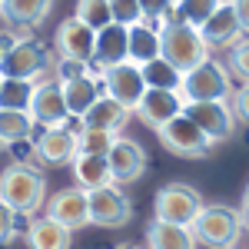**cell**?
Returning a JSON list of instances; mask_svg holds the SVG:
<instances>
[{"label": "cell", "mask_w": 249, "mask_h": 249, "mask_svg": "<svg viewBox=\"0 0 249 249\" xmlns=\"http://www.w3.org/2000/svg\"><path fill=\"white\" fill-rule=\"evenodd\" d=\"M232 10H236V17H239V27H243V34H249V0H230Z\"/></svg>", "instance_id": "74e56055"}, {"label": "cell", "mask_w": 249, "mask_h": 249, "mask_svg": "<svg viewBox=\"0 0 249 249\" xmlns=\"http://www.w3.org/2000/svg\"><path fill=\"white\" fill-rule=\"evenodd\" d=\"M243 206H249V186H246V193H243Z\"/></svg>", "instance_id": "f35d334b"}, {"label": "cell", "mask_w": 249, "mask_h": 249, "mask_svg": "<svg viewBox=\"0 0 249 249\" xmlns=\"http://www.w3.org/2000/svg\"><path fill=\"white\" fill-rule=\"evenodd\" d=\"M37 133V123L27 110H0V140L3 146H14V143H27Z\"/></svg>", "instance_id": "484cf974"}, {"label": "cell", "mask_w": 249, "mask_h": 249, "mask_svg": "<svg viewBox=\"0 0 249 249\" xmlns=\"http://www.w3.org/2000/svg\"><path fill=\"white\" fill-rule=\"evenodd\" d=\"M160 57V27L143 20L130 27V63L136 67H146L150 60Z\"/></svg>", "instance_id": "7402d4cb"}, {"label": "cell", "mask_w": 249, "mask_h": 249, "mask_svg": "<svg viewBox=\"0 0 249 249\" xmlns=\"http://www.w3.org/2000/svg\"><path fill=\"white\" fill-rule=\"evenodd\" d=\"M156 136H160V143H163L173 156H183V160H203V156L216 146L210 136L203 133L190 116H183V113L176 116L173 123H166Z\"/></svg>", "instance_id": "ba28073f"}, {"label": "cell", "mask_w": 249, "mask_h": 249, "mask_svg": "<svg viewBox=\"0 0 249 249\" xmlns=\"http://www.w3.org/2000/svg\"><path fill=\"white\" fill-rule=\"evenodd\" d=\"M146 243H150V249H196V236L186 226L153 219L150 230H146Z\"/></svg>", "instance_id": "d4e9b609"}, {"label": "cell", "mask_w": 249, "mask_h": 249, "mask_svg": "<svg viewBox=\"0 0 249 249\" xmlns=\"http://www.w3.org/2000/svg\"><path fill=\"white\" fill-rule=\"evenodd\" d=\"M30 116L40 130H57L70 123V110H67V96H63V83L57 77H47L34 87V100H30Z\"/></svg>", "instance_id": "9c48e42d"}, {"label": "cell", "mask_w": 249, "mask_h": 249, "mask_svg": "<svg viewBox=\"0 0 249 249\" xmlns=\"http://www.w3.org/2000/svg\"><path fill=\"white\" fill-rule=\"evenodd\" d=\"M14 239H17V213L0 199V246H10Z\"/></svg>", "instance_id": "e575fe53"}, {"label": "cell", "mask_w": 249, "mask_h": 249, "mask_svg": "<svg viewBox=\"0 0 249 249\" xmlns=\"http://www.w3.org/2000/svg\"><path fill=\"white\" fill-rule=\"evenodd\" d=\"M130 60V27H120V23H110L107 30L96 34V53H93V63L103 70L110 67H120Z\"/></svg>", "instance_id": "ac0fdd59"}, {"label": "cell", "mask_w": 249, "mask_h": 249, "mask_svg": "<svg viewBox=\"0 0 249 249\" xmlns=\"http://www.w3.org/2000/svg\"><path fill=\"white\" fill-rule=\"evenodd\" d=\"M140 70H143V80H146V87H150V90H176V93H179L183 73L173 67L170 60L156 57V60H150L146 67H140Z\"/></svg>", "instance_id": "4316f807"}, {"label": "cell", "mask_w": 249, "mask_h": 249, "mask_svg": "<svg viewBox=\"0 0 249 249\" xmlns=\"http://www.w3.org/2000/svg\"><path fill=\"white\" fill-rule=\"evenodd\" d=\"M196 243L210 249H232L239 232H243V216L232 206H203V213L196 216V223L190 226Z\"/></svg>", "instance_id": "5b68a950"}, {"label": "cell", "mask_w": 249, "mask_h": 249, "mask_svg": "<svg viewBox=\"0 0 249 249\" xmlns=\"http://www.w3.org/2000/svg\"><path fill=\"white\" fill-rule=\"evenodd\" d=\"M73 176H77V186H83L87 193L113 183L107 156H93V153H80L77 160H73Z\"/></svg>", "instance_id": "cb8c5ba5"}, {"label": "cell", "mask_w": 249, "mask_h": 249, "mask_svg": "<svg viewBox=\"0 0 249 249\" xmlns=\"http://www.w3.org/2000/svg\"><path fill=\"white\" fill-rule=\"evenodd\" d=\"M133 219V206L123 193L116 190V183L90 190V223L103 230H120Z\"/></svg>", "instance_id": "7c38bea8"}, {"label": "cell", "mask_w": 249, "mask_h": 249, "mask_svg": "<svg viewBox=\"0 0 249 249\" xmlns=\"http://www.w3.org/2000/svg\"><path fill=\"white\" fill-rule=\"evenodd\" d=\"M223 3H226V0H179V3H176V10L183 14V20H186V23L203 27V23H206V20H210L213 14L223 7Z\"/></svg>", "instance_id": "f546056e"}, {"label": "cell", "mask_w": 249, "mask_h": 249, "mask_svg": "<svg viewBox=\"0 0 249 249\" xmlns=\"http://www.w3.org/2000/svg\"><path fill=\"white\" fill-rule=\"evenodd\" d=\"M232 249H236V246H232Z\"/></svg>", "instance_id": "f6af8a7d"}, {"label": "cell", "mask_w": 249, "mask_h": 249, "mask_svg": "<svg viewBox=\"0 0 249 249\" xmlns=\"http://www.w3.org/2000/svg\"><path fill=\"white\" fill-rule=\"evenodd\" d=\"M110 10H113V23H120V27L143 23V7H140V0H110Z\"/></svg>", "instance_id": "1f68e13d"}, {"label": "cell", "mask_w": 249, "mask_h": 249, "mask_svg": "<svg viewBox=\"0 0 249 249\" xmlns=\"http://www.w3.org/2000/svg\"><path fill=\"white\" fill-rule=\"evenodd\" d=\"M140 7H143V20H150V23H156V27H163V20L173 14L176 0H140Z\"/></svg>", "instance_id": "836d02e7"}, {"label": "cell", "mask_w": 249, "mask_h": 249, "mask_svg": "<svg viewBox=\"0 0 249 249\" xmlns=\"http://www.w3.org/2000/svg\"><path fill=\"white\" fill-rule=\"evenodd\" d=\"M23 239H27L30 249H70L73 246V232L67 230V226H60L57 219H50V216L30 219Z\"/></svg>", "instance_id": "ffe728a7"}, {"label": "cell", "mask_w": 249, "mask_h": 249, "mask_svg": "<svg viewBox=\"0 0 249 249\" xmlns=\"http://www.w3.org/2000/svg\"><path fill=\"white\" fill-rule=\"evenodd\" d=\"M77 20H83L90 30H107L113 23V10H110V0H77Z\"/></svg>", "instance_id": "f1b7e54d"}, {"label": "cell", "mask_w": 249, "mask_h": 249, "mask_svg": "<svg viewBox=\"0 0 249 249\" xmlns=\"http://www.w3.org/2000/svg\"><path fill=\"white\" fill-rule=\"evenodd\" d=\"M113 249H136V246H130V243H120V246H113Z\"/></svg>", "instance_id": "ab89813d"}, {"label": "cell", "mask_w": 249, "mask_h": 249, "mask_svg": "<svg viewBox=\"0 0 249 249\" xmlns=\"http://www.w3.org/2000/svg\"><path fill=\"white\" fill-rule=\"evenodd\" d=\"M34 80H10L3 77L0 83V110H27L30 113V100H34Z\"/></svg>", "instance_id": "83f0119b"}, {"label": "cell", "mask_w": 249, "mask_h": 249, "mask_svg": "<svg viewBox=\"0 0 249 249\" xmlns=\"http://www.w3.org/2000/svg\"><path fill=\"white\" fill-rule=\"evenodd\" d=\"M90 73V63H80V60H67L60 57L57 60V80L67 83V80H77V77H87Z\"/></svg>", "instance_id": "d590c367"}, {"label": "cell", "mask_w": 249, "mask_h": 249, "mask_svg": "<svg viewBox=\"0 0 249 249\" xmlns=\"http://www.w3.org/2000/svg\"><path fill=\"white\" fill-rule=\"evenodd\" d=\"M80 130H83V120H70L67 126L57 130H43L34 140V156L43 166H67L80 156Z\"/></svg>", "instance_id": "52a82bcc"}, {"label": "cell", "mask_w": 249, "mask_h": 249, "mask_svg": "<svg viewBox=\"0 0 249 249\" xmlns=\"http://www.w3.org/2000/svg\"><path fill=\"white\" fill-rule=\"evenodd\" d=\"M230 70L239 83H249V40H239L230 50Z\"/></svg>", "instance_id": "d6a6232c"}, {"label": "cell", "mask_w": 249, "mask_h": 249, "mask_svg": "<svg viewBox=\"0 0 249 249\" xmlns=\"http://www.w3.org/2000/svg\"><path fill=\"white\" fill-rule=\"evenodd\" d=\"M183 116L210 136L213 143H223L236 133V113L230 100H210V103H183Z\"/></svg>", "instance_id": "8fae6325"}, {"label": "cell", "mask_w": 249, "mask_h": 249, "mask_svg": "<svg viewBox=\"0 0 249 249\" xmlns=\"http://www.w3.org/2000/svg\"><path fill=\"white\" fill-rule=\"evenodd\" d=\"M53 0H0V17L14 27H37L47 20Z\"/></svg>", "instance_id": "603a6c76"}, {"label": "cell", "mask_w": 249, "mask_h": 249, "mask_svg": "<svg viewBox=\"0 0 249 249\" xmlns=\"http://www.w3.org/2000/svg\"><path fill=\"white\" fill-rule=\"evenodd\" d=\"M232 113H236V120H246L249 123V83H243L239 90H232Z\"/></svg>", "instance_id": "8d00e7d4"}, {"label": "cell", "mask_w": 249, "mask_h": 249, "mask_svg": "<svg viewBox=\"0 0 249 249\" xmlns=\"http://www.w3.org/2000/svg\"><path fill=\"white\" fill-rule=\"evenodd\" d=\"M199 34H203V40H206L210 50L213 47H216V50H232V47L243 40V27H239V17H236V10H232L230 0L199 27Z\"/></svg>", "instance_id": "e0dca14e"}, {"label": "cell", "mask_w": 249, "mask_h": 249, "mask_svg": "<svg viewBox=\"0 0 249 249\" xmlns=\"http://www.w3.org/2000/svg\"><path fill=\"white\" fill-rule=\"evenodd\" d=\"M183 103H210V100H230L232 96V73L219 60H203L196 70L183 73L179 83Z\"/></svg>", "instance_id": "277c9868"}, {"label": "cell", "mask_w": 249, "mask_h": 249, "mask_svg": "<svg viewBox=\"0 0 249 249\" xmlns=\"http://www.w3.org/2000/svg\"><path fill=\"white\" fill-rule=\"evenodd\" d=\"M176 3H179V0H176Z\"/></svg>", "instance_id": "ee69618b"}, {"label": "cell", "mask_w": 249, "mask_h": 249, "mask_svg": "<svg viewBox=\"0 0 249 249\" xmlns=\"http://www.w3.org/2000/svg\"><path fill=\"white\" fill-rule=\"evenodd\" d=\"M57 53L53 50H47V47H40L34 40H20L14 50H7L3 60H0V73L10 80H40L47 77H57Z\"/></svg>", "instance_id": "3957f363"}, {"label": "cell", "mask_w": 249, "mask_h": 249, "mask_svg": "<svg viewBox=\"0 0 249 249\" xmlns=\"http://www.w3.org/2000/svg\"><path fill=\"white\" fill-rule=\"evenodd\" d=\"M103 80V93L113 96L116 103H123L130 113H136V107H140V100L146 96V80H143V70L136 67V63H120V67H110V70H103L100 73Z\"/></svg>", "instance_id": "30bf717a"}, {"label": "cell", "mask_w": 249, "mask_h": 249, "mask_svg": "<svg viewBox=\"0 0 249 249\" xmlns=\"http://www.w3.org/2000/svg\"><path fill=\"white\" fill-rule=\"evenodd\" d=\"M63 96H67L70 120H83V116L90 113V107L103 96V80H100V73H87V77L67 80L63 83Z\"/></svg>", "instance_id": "d6986e66"}, {"label": "cell", "mask_w": 249, "mask_h": 249, "mask_svg": "<svg viewBox=\"0 0 249 249\" xmlns=\"http://www.w3.org/2000/svg\"><path fill=\"white\" fill-rule=\"evenodd\" d=\"M160 57L170 60L179 73H190L203 60H210V47H206V40L199 34V27L186 23L176 7L160 27Z\"/></svg>", "instance_id": "6da1fadb"}, {"label": "cell", "mask_w": 249, "mask_h": 249, "mask_svg": "<svg viewBox=\"0 0 249 249\" xmlns=\"http://www.w3.org/2000/svg\"><path fill=\"white\" fill-rule=\"evenodd\" d=\"M0 83H3V73H0Z\"/></svg>", "instance_id": "b9f144b4"}, {"label": "cell", "mask_w": 249, "mask_h": 249, "mask_svg": "<svg viewBox=\"0 0 249 249\" xmlns=\"http://www.w3.org/2000/svg\"><path fill=\"white\" fill-rule=\"evenodd\" d=\"M0 150H3V140H0Z\"/></svg>", "instance_id": "60d3db41"}, {"label": "cell", "mask_w": 249, "mask_h": 249, "mask_svg": "<svg viewBox=\"0 0 249 249\" xmlns=\"http://www.w3.org/2000/svg\"><path fill=\"white\" fill-rule=\"evenodd\" d=\"M199 213H203V196L186 183H170V186H163L156 193L153 219H160V223H173V226L190 230Z\"/></svg>", "instance_id": "8992f818"}, {"label": "cell", "mask_w": 249, "mask_h": 249, "mask_svg": "<svg viewBox=\"0 0 249 249\" xmlns=\"http://www.w3.org/2000/svg\"><path fill=\"white\" fill-rule=\"evenodd\" d=\"M107 163H110L113 183H133V179H140L146 173V153H143V146L123 133L116 136L113 150L107 153Z\"/></svg>", "instance_id": "9a60e30c"}, {"label": "cell", "mask_w": 249, "mask_h": 249, "mask_svg": "<svg viewBox=\"0 0 249 249\" xmlns=\"http://www.w3.org/2000/svg\"><path fill=\"white\" fill-rule=\"evenodd\" d=\"M0 199L17 216H34L47 199L43 173L37 166H30V163H10L0 173Z\"/></svg>", "instance_id": "7a4b0ae2"}, {"label": "cell", "mask_w": 249, "mask_h": 249, "mask_svg": "<svg viewBox=\"0 0 249 249\" xmlns=\"http://www.w3.org/2000/svg\"><path fill=\"white\" fill-rule=\"evenodd\" d=\"M0 60H3V50H0Z\"/></svg>", "instance_id": "7bdbcfd3"}, {"label": "cell", "mask_w": 249, "mask_h": 249, "mask_svg": "<svg viewBox=\"0 0 249 249\" xmlns=\"http://www.w3.org/2000/svg\"><path fill=\"white\" fill-rule=\"evenodd\" d=\"M126 120H130V110H126L123 103H116L113 96L103 93L93 107H90V113L83 116V126H87V130H103V133L120 136V130L126 126Z\"/></svg>", "instance_id": "44dd1931"}, {"label": "cell", "mask_w": 249, "mask_h": 249, "mask_svg": "<svg viewBox=\"0 0 249 249\" xmlns=\"http://www.w3.org/2000/svg\"><path fill=\"white\" fill-rule=\"evenodd\" d=\"M183 113V96L176 90H146V96L140 100L136 107V116L150 126V130H163L166 123H173L176 116Z\"/></svg>", "instance_id": "2e32d148"}, {"label": "cell", "mask_w": 249, "mask_h": 249, "mask_svg": "<svg viewBox=\"0 0 249 249\" xmlns=\"http://www.w3.org/2000/svg\"><path fill=\"white\" fill-rule=\"evenodd\" d=\"M80 153H93V156H107L110 150H113L116 136L113 133H103V130H80Z\"/></svg>", "instance_id": "4dcf8cb0"}, {"label": "cell", "mask_w": 249, "mask_h": 249, "mask_svg": "<svg viewBox=\"0 0 249 249\" xmlns=\"http://www.w3.org/2000/svg\"><path fill=\"white\" fill-rule=\"evenodd\" d=\"M47 216L57 219L60 226H67L70 232L90 226V193L83 190V186L57 190L47 199Z\"/></svg>", "instance_id": "4fadbf2b"}, {"label": "cell", "mask_w": 249, "mask_h": 249, "mask_svg": "<svg viewBox=\"0 0 249 249\" xmlns=\"http://www.w3.org/2000/svg\"><path fill=\"white\" fill-rule=\"evenodd\" d=\"M93 53H96V30H90V27L77 17L63 20L60 30H57V57L93 63Z\"/></svg>", "instance_id": "5bb4252c"}]
</instances>
